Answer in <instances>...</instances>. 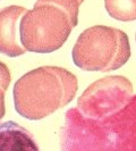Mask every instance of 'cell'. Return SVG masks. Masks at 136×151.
Listing matches in <instances>:
<instances>
[{
    "label": "cell",
    "instance_id": "cell-1",
    "mask_svg": "<svg viewBox=\"0 0 136 151\" xmlns=\"http://www.w3.org/2000/svg\"><path fill=\"white\" fill-rule=\"evenodd\" d=\"M61 147L65 150L136 151V94L120 111L102 119L85 117L77 108L68 110Z\"/></svg>",
    "mask_w": 136,
    "mask_h": 151
},
{
    "label": "cell",
    "instance_id": "cell-2",
    "mask_svg": "<svg viewBox=\"0 0 136 151\" xmlns=\"http://www.w3.org/2000/svg\"><path fill=\"white\" fill-rule=\"evenodd\" d=\"M78 89L76 76L57 66H42L23 75L14 85L16 111L39 121L68 105Z\"/></svg>",
    "mask_w": 136,
    "mask_h": 151
},
{
    "label": "cell",
    "instance_id": "cell-3",
    "mask_svg": "<svg viewBox=\"0 0 136 151\" xmlns=\"http://www.w3.org/2000/svg\"><path fill=\"white\" fill-rule=\"evenodd\" d=\"M72 56L76 66L86 72L116 70L130 57L129 39L119 29L95 25L81 33Z\"/></svg>",
    "mask_w": 136,
    "mask_h": 151
},
{
    "label": "cell",
    "instance_id": "cell-4",
    "mask_svg": "<svg viewBox=\"0 0 136 151\" xmlns=\"http://www.w3.org/2000/svg\"><path fill=\"white\" fill-rule=\"evenodd\" d=\"M75 27L67 13L51 4L35 2L21 21V40L24 48L37 53H50L66 42Z\"/></svg>",
    "mask_w": 136,
    "mask_h": 151
},
{
    "label": "cell",
    "instance_id": "cell-5",
    "mask_svg": "<svg viewBox=\"0 0 136 151\" xmlns=\"http://www.w3.org/2000/svg\"><path fill=\"white\" fill-rule=\"evenodd\" d=\"M133 97V84L127 77L107 76L84 91L77 100V109L85 117L102 119L120 111Z\"/></svg>",
    "mask_w": 136,
    "mask_h": 151
},
{
    "label": "cell",
    "instance_id": "cell-6",
    "mask_svg": "<svg viewBox=\"0 0 136 151\" xmlns=\"http://www.w3.org/2000/svg\"><path fill=\"white\" fill-rule=\"evenodd\" d=\"M29 9L22 6H9L0 9V53L18 57L26 52L21 40V21Z\"/></svg>",
    "mask_w": 136,
    "mask_h": 151
},
{
    "label": "cell",
    "instance_id": "cell-7",
    "mask_svg": "<svg viewBox=\"0 0 136 151\" xmlns=\"http://www.w3.org/2000/svg\"><path fill=\"white\" fill-rule=\"evenodd\" d=\"M37 151L39 147L27 129L15 122L0 124V151Z\"/></svg>",
    "mask_w": 136,
    "mask_h": 151
},
{
    "label": "cell",
    "instance_id": "cell-8",
    "mask_svg": "<svg viewBox=\"0 0 136 151\" xmlns=\"http://www.w3.org/2000/svg\"><path fill=\"white\" fill-rule=\"evenodd\" d=\"M105 7L115 19L122 22L136 19V0H105Z\"/></svg>",
    "mask_w": 136,
    "mask_h": 151
},
{
    "label": "cell",
    "instance_id": "cell-9",
    "mask_svg": "<svg viewBox=\"0 0 136 151\" xmlns=\"http://www.w3.org/2000/svg\"><path fill=\"white\" fill-rule=\"evenodd\" d=\"M37 2L41 4H51L57 7L64 9L67 13L74 25H77L78 23V8L81 6V0H38Z\"/></svg>",
    "mask_w": 136,
    "mask_h": 151
},
{
    "label": "cell",
    "instance_id": "cell-10",
    "mask_svg": "<svg viewBox=\"0 0 136 151\" xmlns=\"http://www.w3.org/2000/svg\"><path fill=\"white\" fill-rule=\"evenodd\" d=\"M10 84V73H9V69L8 67L0 61V85L7 90L8 86Z\"/></svg>",
    "mask_w": 136,
    "mask_h": 151
},
{
    "label": "cell",
    "instance_id": "cell-11",
    "mask_svg": "<svg viewBox=\"0 0 136 151\" xmlns=\"http://www.w3.org/2000/svg\"><path fill=\"white\" fill-rule=\"evenodd\" d=\"M7 90H5L1 85H0V119L5 116L6 113V106H5V92Z\"/></svg>",
    "mask_w": 136,
    "mask_h": 151
},
{
    "label": "cell",
    "instance_id": "cell-12",
    "mask_svg": "<svg viewBox=\"0 0 136 151\" xmlns=\"http://www.w3.org/2000/svg\"><path fill=\"white\" fill-rule=\"evenodd\" d=\"M83 1H84V0H81V2H83Z\"/></svg>",
    "mask_w": 136,
    "mask_h": 151
}]
</instances>
